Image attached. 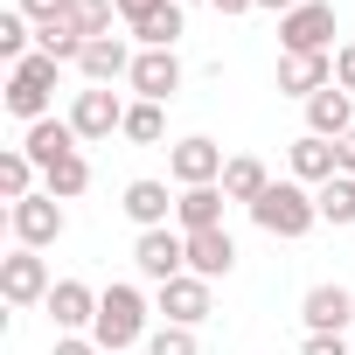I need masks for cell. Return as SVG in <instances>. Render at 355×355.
<instances>
[{
  "mask_svg": "<svg viewBox=\"0 0 355 355\" xmlns=\"http://www.w3.org/2000/svg\"><path fill=\"white\" fill-rule=\"evenodd\" d=\"M146 293L139 286H105L98 293V320H91V341L105 348V355H119V348H132V341H146Z\"/></svg>",
  "mask_w": 355,
  "mask_h": 355,
  "instance_id": "cell-1",
  "label": "cell"
},
{
  "mask_svg": "<svg viewBox=\"0 0 355 355\" xmlns=\"http://www.w3.org/2000/svg\"><path fill=\"white\" fill-rule=\"evenodd\" d=\"M251 223H258L265 237H306V230L320 223L313 189H306V182H293V174H286V182H272V189L251 202Z\"/></svg>",
  "mask_w": 355,
  "mask_h": 355,
  "instance_id": "cell-2",
  "label": "cell"
},
{
  "mask_svg": "<svg viewBox=\"0 0 355 355\" xmlns=\"http://www.w3.org/2000/svg\"><path fill=\"white\" fill-rule=\"evenodd\" d=\"M56 70H63V63H56V56H42V49H35V56H21V63L8 70V112H15L21 125H42V119H49Z\"/></svg>",
  "mask_w": 355,
  "mask_h": 355,
  "instance_id": "cell-3",
  "label": "cell"
},
{
  "mask_svg": "<svg viewBox=\"0 0 355 355\" xmlns=\"http://www.w3.org/2000/svg\"><path fill=\"white\" fill-rule=\"evenodd\" d=\"M279 56H334V8L327 0H300L279 15Z\"/></svg>",
  "mask_w": 355,
  "mask_h": 355,
  "instance_id": "cell-4",
  "label": "cell"
},
{
  "mask_svg": "<svg viewBox=\"0 0 355 355\" xmlns=\"http://www.w3.org/2000/svg\"><path fill=\"white\" fill-rule=\"evenodd\" d=\"M8 230H15V244H28V251H49V244L70 230V216H63V202H56L49 189H35V196L8 202Z\"/></svg>",
  "mask_w": 355,
  "mask_h": 355,
  "instance_id": "cell-5",
  "label": "cell"
},
{
  "mask_svg": "<svg viewBox=\"0 0 355 355\" xmlns=\"http://www.w3.org/2000/svg\"><path fill=\"white\" fill-rule=\"evenodd\" d=\"M49 293H56V279H49V258L42 251L15 244L8 258H0V300H8V306H42Z\"/></svg>",
  "mask_w": 355,
  "mask_h": 355,
  "instance_id": "cell-6",
  "label": "cell"
},
{
  "mask_svg": "<svg viewBox=\"0 0 355 355\" xmlns=\"http://www.w3.org/2000/svg\"><path fill=\"white\" fill-rule=\"evenodd\" d=\"M70 125H77L84 146H91V139H112V132H125V98H119L112 84H84V91L70 98Z\"/></svg>",
  "mask_w": 355,
  "mask_h": 355,
  "instance_id": "cell-7",
  "label": "cell"
},
{
  "mask_svg": "<svg viewBox=\"0 0 355 355\" xmlns=\"http://www.w3.org/2000/svg\"><path fill=\"white\" fill-rule=\"evenodd\" d=\"M132 265H139V279H153V286H167V279H182L189 272V237L182 230H139V244H132Z\"/></svg>",
  "mask_w": 355,
  "mask_h": 355,
  "instance_id": "cell-8",
  "label": "cell"
},
{
  "mask_svg": "<svg viewBox=\"0 0 355 355\" xmlns=\"http://www.w3.org/2000/svg\"><path fill=\"white\" fill-rule=\"evenodd\" d=\"M223 146L216 139H202V132H189V139H174V153H167V174H174V182H182V189H216L223 182Z\"/></svg>",
  "mask_w": 355,
  "mask_h": 355,
  "instance_id": "cell-9",
  "label": "cell"
},
{
  "mask_svg": "<svg viewBox=\"0 0 355 355\" xmlns=\"http://www.w3.org/2000/svg\"><path fill=\"white\" fill-rule=\"evenodd\" d=\"M153 313H160L167 327H202V320H209V279L182 272V279L153 286Z\"/></svg>",
  "mask_w": 355,
  "mask_h": 355,
  "instance_id": "cell-10",
  "label": "cell"
},
{
  "mask_svg": "<svg viewBox=\"0 0 355 355\" xmlns=\"http://www.w3.org/2000/svg\"><path fill=\"white\" fill-rule=\"evenodd\" d=\"M125 84H132V98H146V105H167L174 91H182V56H174V49H139Z\"/></svg>",
  "mask_w": 355,
  "mask_h": 355,
  "instance_id": "cell-11",
  "label": "cell"
},
{
  "mask_svg": "<svg viewBox=\"0 0 355 355\" xmlns=\"http://www.w3.org/2000/svg\"><path fill=\"white\" fill-rule=\"evenodd\" d=\"M132 35H98V42H84V56H77V70H84V84H125L132 77Z\"/></svg>",
  "mask_w": 355,
  "mask_h": 355,
  "instance_id": "cell-12",
  "label": "cell"
},
{
  "mask_svg": "<svg viewBox=\"0 0 355 355\" xmlns=\"http://www.w3.org/2000/svg\"><path fill=\"white\" fill-rule=\"evenodd\" d=\"M42 313L56 320V334H91V320H98V293H91L84 279H56V293L42 300Z\"/></svg>",
  "mask_w": 355,
  "mask_h": 355,
  "instance_id": "cell-13",
  "label": "cell"
},
{
  "mask_svg": "<svg viewBox=\"0 0 355 355\" xmlns=\"http://www.w3.org/2000/svg\"><path fill=\"white\" fill-rule=\"evenodd\" d=\"M182 0H153V8H139L132 21H125V35H132V49H174L182 42Z\"/></svg>",
  "mask_w": 355,
  "mask_h": 355,
  "instance_id": "cell-14",
  "label": "cell"
},
{
  "mask_svg": "<svg viewBox=\"0 0 355 355\" xmlns=\"http://www.w3.org/2000/svg\"><path fill=\"white\" fill-rule=\"evenodd\" d=\"M300 320H306V334H341V327L355 320V293H348V286H306Z\"/></svg>",
  "mask_w": 355,
  "mask_h": 355,
  "instance_id": "cell-15",
  "label": "cell"
},
{
  "mask_svg": "<svg viewBox=\"0 0 355 355\" xmlns=\"http://www.w3.org/2000/svg\"><path fill=\"white\" fill-rule=\"evenodd\" d=\"M286 167H293V182H306V189H327L334 174H341L334 139H320V132H300V139L286 146Z\"/></svg>",
  "mask_w": 355,
  "mask_h": 355,
  "instance_id": "cell-16",
  "label": "cell"
},
{
  "mask_svg": "<svg viewBox=\"0 0 355 355\" xmlns=\"http://www.w3.org/2000/svg\"><path fill=\"white\" fill-rule=\"evenodd\" d=\"M174 202H182V196H167V182H153V174H139V182H125V216L139 223V230H167L174 223Z\"/></svg>",
  "mask_w": 355,
  "mask_h": 355,
  "instance_id": "cell-17",
  "label": "cell"
},
{
  "mask_svg": "<svg viewBox=\"0 0 355 355\" xmlns=\"http://www.w3.org/2000/svg\"><path fill=\"white\" fill-rule=\"evenodd\" d=\"M21 153H28V160L49 174L56 160L84 153V139H77V125H70V119H42V125H28V132H21Z\"/></svg>",
  "mask_w": 355,
  "mask_h": 355,
  "instance_id": "cell-18",
  "label": "cell"
},
{
  "mask_svg": "<svg viewBox=\"0 0 355 355\" xmlns=\"http://www.w3.org/2000/svg\"><path fill=\"white\" fill-rule=\"evenodd\" d=\"M306 132H320V139H341V132H355V98H348L341 84L313 91V98H306Z\"/></svg>",
  "mask_w": 355,
  "mask_h": 355,
  "instance_id": "cell-19",
  "label": "cell"
},
{
  "mask_svg": "<svg viewBox=\"0 0 355 355\" xmlns=\"http://www.w3.org/2000/svg\"><path fill=\"white\" fill-rule=\"evenodd\" d=\"M230 265H237V237H230V230H196V237H189V272H196V279L216 286V279H230Z\"/></svg>",
  "mask_w": 355,
  "mask_h": 355,
  "instance_id": "cell-20",
  "label": "cell"
},
{
  "mask_svg": "<svg viewBox=\"0 0 355 355\" xmlns=\"http://www.w3.org/2000/svg\"><path fill=\"white\" fill-rule=\"evenodd\" d=\"M223 182L216 189H182V202H174V230L182 237H196V230H223Z\"/></svg>",
  "mask_w": 355,
  "mask_h": 355,
  "instance_id": "cell-21",
  "label": "cell"
},
{
  "mask_svg": "<svg viewBox=\"0 0 355 355\" xmlns=\"http://www.w3.org/2000/svg\"><path fill=\"white\" fill-rule=\"evenodd\" d=\"M334 84V56H279V91L286 98H313Z\"/></svg>",
  "mask_w": 355,
  "mask_h": 355,
  "instance_id": "cell-22",
  "label": "cell"
},
{
  "mask_svg": "<svg viewBox=\"0 0 355 355\" xmlns=\"http://www.w3.org/2000/svg\"><path fill=\"white\" fill-rule=\"evenodd\" d=\"M265 189H272V174H265V160H251V153H230V167H223V196L251 209V202H258Z\"/></svg>",
  "mask_w": 355,
  "mask_h": 355,
  "instance_id": "cell-23",
  "label": "cell"
},
{
  "mask_svg": "<svg viewBox=\"0 0 355 355\" xmlns=\"http://www.w3.org/2000/svg\"><path fill=\"white\" fill-rule=\"evenodd\" d=\"M313 209H320V223L348 230V223H355V174H334L327 189H313Z\"/></svg>",
  "mask_w": 355,
  "mask_h": 355,
  "instance_id": "cell-24",
  "label": "cell"
},
{
  "mask_svg": "<svg viewBox=\"0 0 355 355\" xmlns=\"http://www.w3.org/2000/svg\"><path fill=\"white\" fill-rule=\"evenodd\" d=\"M42 189H49L56 202H77V196L91 189V160H84V153H70V160H56V167L42 174Z\"/></svg>",
  "mask_w": 355,
  "mask_h": 355,
  "instance_id": "cell-25",
  "label": "cell"
},
{
  "mask_svg": "<svg viewBox=\"0 0 355 355\" xmlns=\"http://www.w3.org/2000/svg\"><path fill=\"white\" fill-rule=\"evenodd\" d=\"M35 160L21 153V146H8V153H0V196H8V202H21V196H35Z\"/></svg>",
  "mask_w": 355,
  "mask_h": 355,
  "instance_id": "cell-26",
  "label": "cell"
},
{
  "mask_svg": "<svg viewBox=\"0 0 355 355\" xmlns=\"http://www.w3.org/2000/svg\"><path fill=\"white\" fill-rule=\"evenodd\" d=\"M160 132H167V112L146 105V98H132V105H125V139H132V146H160Z\"/></svg>",
  "mask_w": 355,
  "mask_h": 355,
  "instance_id": "cell-27",
  "label": "cell"
},
{
  "mask_svg": "<svg viewBox=\"0 0 355 355\" xmlns=\"http://www.w3.org/2000/svg\"><path fill=\"white\" fill-rule=\"evenodd\" d=\"M28 42H35V21H28L21 8H8V15H0V56H8V63H21V56H35Z\"/></svg>",
  "mask_w": 355,
  "mask_h": 355,
  "instance_id": "cell-28",
  "label": "cell"
},
{
  "mask_svg": "<svg viewBox=\"0 0 355 355\" xmlns=\"http://www.w3.org/2000/svg\"><path fill=\"white\" fill-rule=\"evenodd\" d=\"M112 15H119V0H77V8H70V21H77V35H84V42L112 35Z\"/></svg>",
  "mask_w": 355,
  "mask_h": 355,
  "instance_id": "cell-29",
  "label": "cell"
},
{
  "mask_svg": "<svg viewBox=\"0 0 355 355\" xmlns=\"http://www.w3.org/2000/svg\"><path fill=\"white\" fill-rule=\"evenodd\" d=\"M146 355H202V348H196V327H167V320H160V327L146 334Z\"/></svg>",
  "mask_w": 355,
  "mask_h": 355,
  "instance_id": "cell-30",
  "label": "cell"
},
{
  "mask_svg": "<svg viewBox=\"0 0 355 355\" xmlns=\"http://www.w3.org/2000/svg\"><path fill=\"white\" fill-rule=\"evenodd\" d=\"M15 8H21L35 28H56V21H70V8H77V0H15Z\"/></svg>",
  "mask_w": 355,
  "mask_h": 355,
  "instance_id": "cell-31",
  "label": "cell"
},
{
  "mask_svg": "<svg viewBox=\"0 0 355 355\" xmlns=\"http://www.w3.org/2000/svg\"><path fill=\"white\" fill-rule=\"evenodd\" d=\"M334 84L355 98V42H341V49H334Z\"/></svg>",
  "mask_w": 355,
  "mask_h": 355,
  "instance_id": "cell-32",
  "label": "cell"
},
{
  "mask_svg": "<svg viewBox=\"0 0 355 355\" xmlns=\"http://www.w3.org/2000/svg\"><path fill=\"white\" fill-rule=\"evenodd\" d=\"M300 355H355V348H348L341 334H306V348H300Z\"/></svg>",
  "mask_w": 355,
  "mask_h": 355,
  "instance_id": "cell-33",
  "label": "cell"
},
{
  "mask_svg": "<svg viewBox=\"0 0 355 355\" xmlns=\"http://www.w3.org/2000/svg\"><path fill=\"white\" fill-rule=\"evenodd\" d=\"M49 355H105V348H98L91 334H56V348H49Z\"/></svg>",
  "mask_w": 355,
  "mask_h": 355,
  "instance_id": "cell-34",
  "label": "cell"
},
{
  "mask_svg": "<svg viewBox=\"0 0 355 355\" xmlns=\"http://www.w3.org/2000/svg\"><path fill=\"white\" fill-rule=\"evenodd\" d=\"M334 160H341V174H355V132H341V139H334Z\"/></svg>",
  "mask_w": 355,
  "mask_h": 355,
  "instance_id": "cell-35",
  "label": "cell"
},
{
  "mask_svg": "<svg viewBox=\"0 0 355 355\" xmlns=\"http://www.w3.org/2000/svg\"><path fill=\"white\" fill-rule=\"evenodd\" d=\"M209 8H216V15H251L258 0H209Z\"/></svg>",
  "mask_w": 355,
  "mask_h": 355,
  "instance_id": "cell-36",
  "label": "cell"
},
{
  "mask_svg": "<svg viewBox=\"0 0 355 355\" xmlns=\"http://www.w3.org/2000/svg\"><path fill=\"white\" fill-rule=\"evenodd\" d=\"M258 8H272V15H293V8H300V0H258Z\"/></svg>",
  "mask_w": 355,
  "mask_h": 355,
  "instance_id": "cell-37",
  "label": "cell"
},
{
  "mask_svg": "<svg viewBox=\"0 0 355 355\" xmlns=\"http://www.w3.org/2000/svg\"><path fill=\"white\" fill-rule=\"evenodd\" d=\"M182 8H189V0H182Z\"/></svg>",
  "mask_w": 355,
  "mask_h": 355,
  "instance_id": "cell-38",
  "label": "cell"
}]
</instances>
